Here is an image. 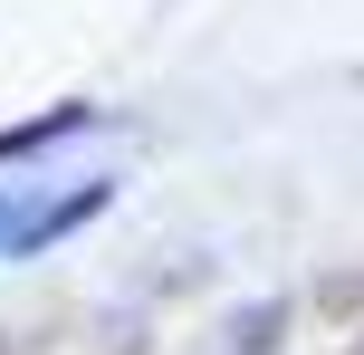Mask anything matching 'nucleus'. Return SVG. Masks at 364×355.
Instances as JSON below:
<instances>
[{
    "mask_svg": "<svg viewBox=\"0 0 364 355\" xmlns=\"http://www.w3.org/2000/svg\"><path fill=\"white\" fill-rule=\"evenodd\" d=\"M106 202V183H77V192H58V202H0V250H38V240H58V231H77L87 211Z\"/></svg>",
    "mask_w": 364,
    "mask_h": 355,
    "instance_id": "obj_1",
    "label": "nucleus"
}]
</instances>
